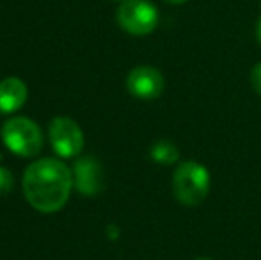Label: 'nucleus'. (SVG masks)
<instances>
[{
    "label": "nucleus",
    "mask_w": 261,
    "mask_h": 260,
    "mask_svg": "<svg viewBox=\"0 0 261 260\" xmlns=\"http://www.w3.org/2000/svg\"><path fill=\"white\" fill-rule=\"evenodd\" d=\"M149 155L155 160L156 164H164V166H171V164H176L179 160V152L178 146L171 141H156L155 145L149 150Z\"/></svg>",
    "instance_id": "9"
},
{
    "label": "nucleus",
    "mask_w": 261,
    "mask_h": 260,
    "mask_svg": "<svg viewBox=\"0 0 261 260\" xmlns=\"http://www.w3.org/2000/svg\"><path fill=\"white\" fill-rule=\"evenodd\" d=\"M194 260H213V258H208V257H199V258H194Z\"/></svg>",
    "instance_id": "14"
},
{
    "label": "nucleus",
    "mask_w": 261,
    "mask_h": 260,
    "mask_svg": "<svg viewBox=\"0 0 261 260\" xmlns=\"http://www.w3.org/2000/svg\"><path fill=\"white\" fill-rule=\"evenodd\" d=\"M164 2H167V4H172V6H179V4H185L187 0H164Z\"/></svg>",
    "instance_id": "13"
},
{
    "label": "nucleus",
    "mask_w": 261,
    "mask_h": 260,
    "mask_svg": "<svg viewBox=\"0 0 261 260\" xmlns=\"http://www.w3.org/2000/svg\"><path fill=\"white\" fill-rule=\"evenodd\" d=\"M117 23L132 36H148L158 25V11L148 0H124L117 9Z\"/></svg>",
    "instance_id": "4"
},
{
    "label": "nucleus",
    "mask_w": 261,
    "mask_h": 260,
    "mask_svg": "<svg viewBox=\"0 0 261 260\" xmlns=\"http://www.w3.org/2000/svg\"><path fill=\"white\" fill-rule=\"evenodd\" d=\"M164 75L153 66H135L126 77V87L130 94L141 100L158 98L164 91Z\"/></svg>",
    "instance_id": "6"
},
{
    "label": "nucleus",
    "mask_w": 261,
    "mask_h": 260,
    "mask_svg": "<svg viewBox=\"0 0 261 260\" xmlns=\"http://www.w3.org/2000/svg\"><path fill=\"white\" fill-rule=\"evenodd\" d=\"M251 84L252 89L261 97V63L254 64V68L251 69Z\"/></svg>",
    "instance_id": "11"
},
{
    "label": "nucleus",
    "mask_w": 261,
    "mask_h": 260,
    "mask_svg": "<svg viewBox=\"0 0 261 260\" xmlns=\"http://www.w3.org/2000/svg\"><path fill=\"white\" fill-rule=\"evenodd\" d=\"M2 139L13 153L20 157H36L43 150L41 129L31 118H11L2 127Z\"/></svg>",
    "instance_id": "3"
},
{
    "label": "nucleus",
    "mask_w": 261,
    "mask_h": 260,
    "mask_svg": "<svg viewBox=\"0 0 261 260\" xmlns=\"http://www.w3.org/2000/svg\"><path fill=\"white\" fill-rule=\"evenodd\" d=\"M256 39H258V43L261 45V16L256 21Z\"/></svg>",
    "instance_id": "12"
},
{
    "label": "nucleus",
    "mask_w": 261,
    "mask_h": 260,
    "mask_svg": "<svg viewBox=\"0 0 261 260\" xmlns=\"http://www.w3.org/2000/svg\"><path fill=\"white\" fill-rule=\"evenodd\" d=\"M27 86L18 77H7L0 82V112L11 114V112L21 109L27 102Z\"/></svg>",
    "instance_id": "8"
},
{
    "label": "nucleus",
    "mask_w": 261,
    "mask_h": 260,
    "mask_svg": "<svg viewBox=\"0 0 261 260\" xmlns=\"http://www.w3.org/2000/svg\"><path fill=\"white\" fill-rule=\"evenodd\" d=\"M210 173L197 160L179 162L172 175V193L176 200L187 207L203 203L210 193Z\"/></svg>",
    "instance_id": "2"
},
{
    "label": "nucleus",
    "mask_w": 261,
    "mask_h": 260,
    "mask_svg": "<svg viewBox=\"0 0 261 260\" xmlns=\"http://www.w3.org/2000/svg\"><path fill=\"white\" fill-rule=\"evenodd\" d=\"M73 184L84 196L100 195L103 189V168L100 160L91 155H84L73 166Z\"/></svg>",
    "instance_id": "7"
},
{
    "label": "nucleus",
    "mask_w": 261,
    "mask_h": 260,
    "mask_svg": "<svg viewBox=\"0 0 261 260\" xmlns=\"http://www.w3.org/2000/svg\"><path fill=\"white\" fill-rule=\"evenodd\" d=\"M73 171L59 159L34 160L23 173V195L32 208L52 214L68 203L73 189Z\"/></svg>",
    "instance_id": "1"
},
{
    "label": "nucleus",
    "mask_w": 261,
    "mask_h": 260,
    "mask_svg": "<svg viewBox=\"0 0 261 260\" xmlns=\"http://www.w3.org/2000/svg\"><path fill=\"white\" fill-rule=\"evenodd\" d=\"M50 141L61 157H76L84 148V132L75 120L57 116L48 127Z\"/></svg>",
    "instance_id": "5"
},
{
    "label": "nucleus",
    "mask_w": 261,
    "mask_h": 260,
    "mask_svg": "<svg viewBox=\"0 0 261 260\" xmlns=\"http://www.w3.org/2000/svg\"><path fill=\"white\" fill-rule=\"evenodd\" d=\"M14 185V178H13V173L6 168L0 166V195H7V193L13 189Z\"/></svg>",
    "instance_id": "10"
},
{
    "label": "nucleus",
    "mask_w": 261,
    "mask_h": 260,
    "mask_svg": "<svg viewBox=\"0 0 261 260\" xmlns=\"http://www.w3.org/2000/svg\"><path fill=\"white\" fill-rule=\"evenodd\" d=\"M121 2H124V0H121Z\"/></svg>",
    "instance_id": "15"
}]
</instances>
